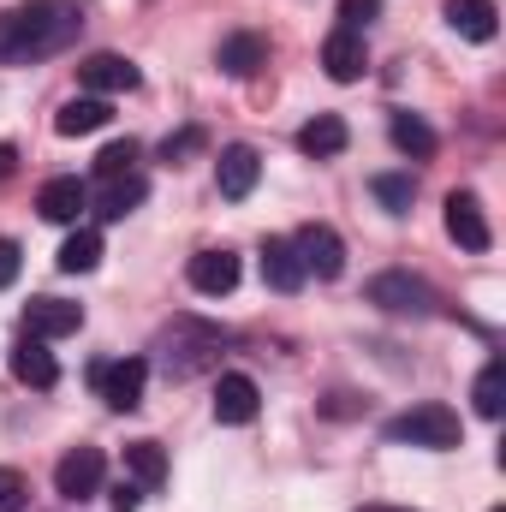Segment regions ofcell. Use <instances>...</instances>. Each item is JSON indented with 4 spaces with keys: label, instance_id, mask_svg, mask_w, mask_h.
<instances>
[{
    "label": "cell",
    "instance_id": "836d02e7",
    "mask_svg": "<svg viewBox=\"0 0 506 512\" xmlns=\"http://www.w3.org/2000/svg\"><path fill=\"white\" fill-rule=\"evenodd\" d=\"M18 173V149L12 143H0V179H12Z\"/></svg>",
    "mask_w": 506,
    "mask_h": 512
},
{
    "label": "cell",
    "instance_id": "7a4b0ae2",
    "mask_svg": "<svg viewBox=\"0 0 506 512\" xmlns=\"http://www.w3.org/2000/svg\"><path fill=\"white\" fill-rule=\"evenodd\" d=\"M227 340H233V334H227V328H215V322L173 316V322L161 328V340H155V364L167 370V382H191L197 370H209V364H215V352H221Z\"/></svg>",
    "mask_w": 506,
    "mask_h": 512
},
{
    "label": "cell",
    "instance_id": "5b68a950",
    "mask_svg": "<svg viewBox=\"0 0 506 512\" xmlns=\"http://www.w3.org/2000/svg\"><path fill=\"white\" fill-rule=\"evenodd\" d=\"M90 387L108 411H137L143 405V387H149V358H108V364H90Z\"/></svg>",
    "mask_w": 506,
    "mask_h": 512
},
{
    "label": "cell",
    "instance_id": "4316f807",
    "mask_svg": "<svg viewBox=\"0 0 506 512\" xmlns=\"http://www.w3.org/2000/svg\"><path fill=\"white\" fill-rule=\"evenodd\" d=\"M370 191H376V203L387 209V215H411L417 179H411V173H376V179H370Z\"/></svg>",
    "mask_w": 506,
    "mask_h": 512
},
{
    "label": "cell",
    "instance_id": "8fae6325",
    "mask_svg": "<svg viewBox=\"0 0 506 512\" xmlns=\"http://www.w3.org/2000/svg\"><path fill=\"white\" fill-rule=\"evenodd\" d=\"M84 328V304H66V298H30L24 304V334L36 340H66Z\"/></svg>",
    "mask_w": 506,
    "mask_h": 512
},
{
    "label": "cell",
    "instance_id": "f1b7e54d",
    "mask_svg": "<svg viewBox=\"0 0 506 512\" xmlns=\"http://www.w3.org/2000/svg\"><path fill=\"white\" fill-rule=\"evenodd\" d=\"M376 18H381V0H340V30H358L364 36Z\"/></svg>",
    "mask_w": 506,
    "mask_h": 512
},
{
    "label": "cell",
    "instance_id": "3957f363",
    "mask_svg": "<svg viewBox=\"0 0 506 512\" xmlns=\"http://www.w3.org/2000/svg\"><path fill=\"white\" fill-rule=\"evenodd\" d=\"M393 447H429V453H447V447H459V411L453 405H441V399H429V405H411V411H399V417H387V429H381Z\"/></svg>",
    "mask_w": 506,
    "mask_h": 512
},
{
    "label": "cell",
    "instance_id": "2e32d148",
    "mask_svg": "<svg viewBox=\"0 0 506 512\" xmlns=\"http://www.w3.org/2000/svg\"><path fill=\"white\" fill-rule=\"evenodd\" d=\"M12 376H18L24 387H36V393H48V387L60 382V364H54L48 340L24 334V340H18V352H12Z\"/></svg>",
    "mask_w": 506,
    "mask_h": 512
},
{
    "label": "cell",
    "instance_id": "d6a6232c",
    "mask_svg": "<svg viewBox=\"0 0 506 512\" xmlns=\"http://www.w3.org/2000/svg\"><path fill=\"white\" fill-rule=\"evenodd\" d=\"M18 262H24V251H18L12 239H0V292H6L12 280H18Z\"/></svg>",
    "mask_w": 506,
    "mask_h": 512
},
{
    "label": "cell",
    "instance_id": "83f0119b",
    "mask_svg": "<svg viewBox=\"0 0 506 512\" xmlns=\"http://www.w3.org/2000/svg\"><path fill=\"white\" fill-rule=\"evenodd\" d=\"M120 173H137V143H131V137L108 143V149L96 155V179H120Z\"/></svg>",
    "mask_w": 506,
    "mask_h": 512
},
{
    "label": "cell",
    "instance_id": "5bb4252c",
    "mask_svg": "<svg viewBox=\"0 0 506 512\" xmlns=\"http://www.w3.org/2000/svg\"><path fill=\"white\" fill-rule=\"evenodd\" d=\"M256 411H262V393H256L251 376H221L215 382V423H227V429H245V423H256Z\"/></svg>",
    "mask_w": 506,
    "mask_h": 512
},
{
    "label": "cell",
    "instance_id": "30bf717a",
    "mask_svg": "<svg viewBox=\"0 0 506 512\" xmlns=\"http://www.w3.org/2000/svg\"><path fill=\"white\" fill-rule=\"evenodd\" d=\"M256 179H262V155H256L251 143H227L221 161H215V185H221V197H227V203H245V197L256 191Z\"/></svg>",
    "mask_w": 506,
    "mask_h": 512
},
{
    "label": "cell",
    "instance_id": "603a6c76",
    "mask_svg": "<svg viewBox=\"0 0 506 512\" xmlns=\"http://www.w3.org/2000/svg\"><path fill=\"white\" fill-rule=\"evenodd\" d=\"M387 137H393V149L411 155V161H429V155L441 149V137H435V126H429L423 114H393V120H387Z\"/></svg>",
    "mask_w": 506,
    "mask_h": 512
},
{
    "label": "cell",
    "instance_id": "6da1fadb",
    "mask_svg": "<svg viewBox=\"0 0 506 512\" xmlns=\"http://www.w3.org/2000/svg\"><path fill=\"white\" fill-rule=\"evenodd\" d=\"M84 6L78 0H24L12 12H0V66H36L66 54L84 36Z\"/></svg>",
    "mask_w": 506,
    "mask_h": 512
},
{
    "label": "cell",
    "instance_id": "484cf974",
    "mask_svg": "<svg viewBox=\"0 0 506 512\" xmlns=\"http://www.w3.org/2000/svg\"><path fill=\"white\" fill-rule=\"evenodd\" d=\"M126 471H131V483L155 489V483L167 477V453H161V441H131L126 447Z\"/></svg>",
    "mask_w": 506,
    "mask_h": 512
},
{
    "label": "cell",
    "instance_id": "f546056e",
    "mask_svg": "<svg viewBox=\"0 0 506 512\" xmlns=\"http://www.w3.org/2000/svg\"><path fill=\"white\" fill-rule=\"evenodd\" d=\"M24 507H30V483L12 465H0V512H24Z\"/></svg>",
    "mask_w": 506,
    "mask_h": 512
},
{
    "label": "cell",
    "instance_id": "4fadbf2b",
    "mask_svg": "<svg viewBox=\"0 0 506 512\" xmlns=\"http://www.w3.org/2000/svg\"><path fill=\"white\" fill-rule=\"evenodd\" d=\"M239 256L233 251H197L191 256V268H185V280H191V292H203V298H227L233 286H239Z\"/></svg>",
    "mask_w": 506,
    "mask_h": 512
},
{
    "label": "cell",
    "instance_id": "8992f818",
    "mask_svg": "<svg viewBox=\"0 0 506 512\" xmlns=\"http://www.w3.org/2000/svg\"><path fill=\"white\" fill-rule=\"evenodd\" d=\"M102 477H108V459H102V447H66L60 453V465H54V495L60 501H90L96 489H102Z\"/></svg>",
    "mask_w": 506,
    "mask_h": 512
},
{
    "label": "cell",
    "instance_id": "9c48e42d",
    "mask_svg": "<svg viewBox=\"0 0 506 512\" xmlns=\"http://www.w3.org/2000/svg\"><path fill=\"white\" fill-rule=\"evenodd\" d=\"M36 209H42V221H54V227H78V215L90 209V185H84L78 173H60V179H48V185L36 191Z\"/></svg>",
    "mask_w": 506,
    "mask_h": 512
},
{
    "label": "cell",
    "instance_id": "9a60e30c",
    "mask_svg": "<svg viewBox=\"0 0 506 512\" xmlns=\"http://www.w3.org/2000/svg\"><path fill=\"white\" fill-rule=\"evenodd\" d=\"M322 66H328V78H334V84H358V78H364V66H370L364 36H358V30H334V36L322 42Z\"/></svg>",
    "mask_w": 506,
    "mask_h": 512
},
{
    "label": "cell",
    "instance_id": "cb8c5ba5",
    "mask_svg": "<svg viewBox=\"0 0 506 512\" xmlns=\"http://www.w3.org/2000/svg\"><path fill=\"white\" fill-rule=\"evenodd\" d=\"M471 399H477V417H501L506 411V370H501V358H489L483 370H477V387H471Z\"/></svg>",
    "mask_w": 506,
    "mask_h": 512
},
{
    "label": "cell",
    "instance_id": "7402d4cb",
    "mask_svg": "<svg viewBox=\"0 0 506 512\" xmlns=\"http://www.w3.org/2000/svg\"><path fill=\"white\" fill-rule=\"evenodd\" d=\"M346 143H352V131H346L340 114H316L310 126H298V149H304L310 161H334Z\"/></svg>",
    "mask_w": 506,
    "mask_h": 512
},
{
    "label": "cell",
    "instance_id": "d590c367",
    "mask_svg": "<svg viewBox=\"0 0 506 512\" xmlns=\"http://www.w3.org/2000/svg\"><path fill=\"white\" fill-rule=\"evenodd\" d=\"M495 512H506V507H495Z\"/></svg>",
    "mask_w": 506,
    "mask_h": 512
},
{
    "label": "cell",
    "instance_id": "d4e9b609",
    "mask_svg": "<svg viewBox=\"0 0 506 512\" xmlns=\"http://www.w3.org/2000/svg\"><path fill=\"white\" fill-rule=\"evenodd\" d=\"M102 262V233L96 227H78L66 245H60V274H90Z\"/></svg>",
    "mask_w": 506,
    "mask_h": 512
},
{
    "label": "cell",
    "instance_id": "52a82bcc",
    "mask_svg": "<svg viewBox=\"0 0 506 512\" xmlns=\"http://www.w3.org/2000/svg\"><path fill=\"white\" fill-rule=\"evenodd\" d=\"M447 239L471 256H483L495 245V227H489V209H483L477 191H447Z\"/></svg>",
    "mask_w": 506,
    "mask_h": 512
},
{
    "label": "cell",
    "instance_id": "44dd1931",
    "mask_svg": "<svg viewBox=\"0 0 506 512\" xmlns=\"http://www.w3.org/2000/svg\"><path fill=\"white\" fill-rule=\"evenodd\" d=\"M108 120H114L108 96H72V102L54 114V131H60V137H90V131H102Z\"/></svg>",
    "mask_w": 506,
    "mask_h": 512
},
{
    "label": "cell",
    "instance_id": "277c9868",
    "mask_svg": "<svg viewBox=\"0 0 506 512\" xmlns=\"http://www.w3.org/2000/svg\"><path fill=\"white\" fill-rule=\"evenodd\" d=\"M364 298L387 310V316H411V322H423V316H435V286L423 280V274H411V268H387L376 274L370 286H364Z\"/></svg>",
    "mask_w": 506,
    "mask_h": 512
},
{
    "label": "cell",
    "instance_id": "7c38bea8",
    "mask_svg": "<svg viewBox=\"0 0 506 512\" xmlns=\"http://www.w3.org/2000/svg\"><path fill=\"white\" fill-rule=\"evenodd\" d=\"M78 84H84L90 96H120V90H137V84H143V72L131 66L126 54H90V60L78 66Z\"/></svg>",
    "mask_w": 506,
    "mask_h": 512
},
{
    "label": "cell",
    "instance_id": "ac0fdd59",
    "mask_svg": "<svg viewBox=\"0 0 506 512\" xmlns=\"http://www.w3.org/2000/svg\"><path fill=\"white\" fill-rule=\"evenodd\" d=\"M447 24H453L465 42H495L501 6H495V0H447Z\"/></svg>",
    "mask_w": 506,
    "mask_h": 512
},
{
    "label": "cell",
    "instance_id": "1f68e13d",
    "mask_svg": "<svg viewBox=\"0 0 506 512\" xmlns=\"http://www.w3.org/2000/svg\"><path fill=\"white\" fill-rule=\"evenodd\" d=\"M108 507H114V512H137V507H143V483H131V477H120V483L108 489Z\"/></svg>",
    "mask_w": 506,
    "mask_h": 512
},
{
    "label": "cell",
    "instance_id": "e0dca14e",
    "mask_svg": "<svg viewBox=\"0 0 506 512\" xmlns=\"http://www.w3.org/2000/svg\"><path fill=\"white\" fill-rule=\"evenodd\" d=\"M215 66H221L227 78H256V72L268 66V42H262L256 30H233V36L221 42V54H215Z\"/></svg>",
    "mask_w": 506,
    "mask_h": 512
},
{
    "label": "cell",
    "instance_id": "ffe728a7",
    "mask_svg": "<svg viewBox=\"0 0 506 512\" xmlns=\"http://www.w3.org/2000/svg\"><path fill=\"white\" fill-rule=\"evenodd\" d=\"M149 197V179L143 173H120V179H102V191H96V215L102 221H126L131 209Z\"/></svg>",
    "mask_w": 506,
    "mask_h": 512
},
{
    "label": "cell",
    "instance_id": "e575fe53",
    "mask_svg": "<svg viewBox=\"0 0 506 512\" xmlns=\"http://www.w3.org/2000/svg\"><path fill=\"white\" fill-rule=\"evenodd\" d=\"M358 512H411V507H358Z\"/></svg>",
    "mask_w": 506,
    "mask_h": 512
},
{
    "label": "cell",
    "instance_id": "ba28073f",
    "mask_svg": "<svg viewBox=\"0 0 506 512\" xmlns=\"http://www.w3.org/2000/svg\"><path fill=\"white\" fill-rule=\"evenodd\" d=\"M292 251L304 262V274H316V280H340V274H346V239H340L334 227H322V221L298 227Z\"/></svg>",
    "mask_w": 506,
    "mask_h": 512
},
{
    "label": "cell",
    "instance_id": "4dcf8cb0",
    "mask_svg": "<svg viewBox=\"0 0 506 512\" xmlns=\"http://www.w3.org/2000/svg\"><path fill=\"white\" fill-rule=\"evenodd\" d=\"M197 149H203V131H197V126H185L179 137H167V143H161V155H167V161H185V155H197Z\"/></svg>",
    "mask_w": 506,
    "mask_h": 512
},
{
    "label": "cell",
    "instance_id": "d6986e66",
    "mask_svg": "<svg viewBox=\"0 0 506 512\" xmlns=\"http://www.w3.org/2000/svg\"><path fill=\"white\" fill-rule=\"evenodd\" d=\"M262 280L274 286V292H298L310 274H304V262L292 251V239H262Z\"/></svg>",
    "mask_w": 506,
    "mask_h": 512
}]
</instances>
